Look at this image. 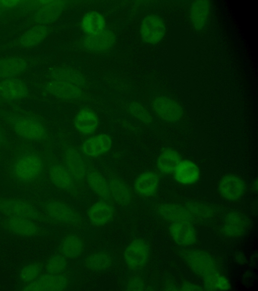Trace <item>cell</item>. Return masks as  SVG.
<instances>
[{"mask_svg":"<svg viewBox=\"0 0 258 291\" xmlns=\"http://www.w3.org/2000/svg\"><path fill=\"white\" fill-rule=\"evenodd\" d=\"M44 169L41 156L34 151H25L18 155L11 166L13 176L19 181L30 183L38 178Z\"/></svg>","mask_w":258,"mask_h":291,"instance_id":"obj_1","label":"cell"},{"mask_svg":"<svg viewBox=\"0 0 258 291\" xmlns=\"http://www.w3.org/2000/svg\"><path fill=\"white\" fill-rule=\"evenodd\" d=\"M7 120L16 134L23 139L39 142L47 137L45 128L34 117L10 115Z\"/></svg>","mask_w":258,"mask_h":291,"instance_id":"obj_2","label":"cell"},{"mask_svg":"<svg viewBox=\"0 0 258 291\" xmlns=\"http://www.w3.org/2000/svg\"><path fill=\"white\" fill-rule=\"evenodd\" d=\"M250 226V220L244 214L231 211L223 217L221 227L222 232L227 237L238 238L244 235Z\"/></svg>","mask_w":258,"mask_h":291,"instance_id":"obj_3","label":"cell"},{"mask_svg":"<svg viewBox=\"0 0 258 291\" xmlns=\"http://www.w3.org/2000/svg\"><path fill=\"white\" fill-rule=\"evenodd\" d=\"M165 33V26L163 20L155 15H149L142 21L140 34L147 43L153 44L159 42Z\"/></svg>","mask_w":258,"mask_h":291,"instance_id":"obj_4","label":"cell"},{"mask_svg":"<svg viewBox=\"0 0 258 291\" xmlns=\"http://www.w3.org/2000/svg\"><path fill=\"white\" fill-rule=\"evenodd\" d=\"M185 260L189 267L204 278L217 272L212 259L202 251H190L187 254Z\"/></svg>","mask_w":258,"mask_h":291,"instance_id":"obj_5","label":"cell"},{"mask_svg":"<svg viewBox=\"0 0 258 291\" xmlns=\"http://www.w3.org/2000/svg\"><path fill=\"white\" fill-rule=\"evenodd\" d=\"M149 254L148 245L142 240L136 239L126 248L124 252V259L130 267L136 269L145 264Z\"/></svg>","mask_w":258,"mask_h":291,"instance_id":"obj_6","label":"cell"},{"mask_svg":"<svg viewBox=\"0 0 258 291\" xmlns=\"http://www.w3.org/2000/svg\"><path fill=\"white\" fill-rule=\"evenodd\" d=\"M153 108L157 115L164 121L173 122L178 121L183 112L181 107L175 102L164 96L155 98Z\"/></svg>","mask_w":258,"mask_h":291,"instance_id":"obj_7","label":"cell"},{"mask_svg":"<svg viewBox=\"0 0 258 291\" xmlns=\"http://www.w3.org/2000/svg\"><path fill=\"white\" fill-rule=\"evenodd\" d=\"M112 144L110 136L101 133L87 139L81 146V151L88 157L95 158L109 151Z\"/></svg>","mask_w":258,"mask_h":291,"instance_id":"obj_8","label":"cell"},{"mask_svg":"<svg viewBox=\"0 0 258 291\" xmlns=\"http://www.w3.org/2000/svg\"><path fill=\"white\" fill-rule=\"evenodd\" d=\"M68 1L45 0L44 4L37 10L33 20L38 24H47L55 21L61 13Z\"/></svg>","mask_w":258,"mask_h":291,"instance_id":"obj_9","label":"cell"},{"mask_svg":"<svg viewBox=\"0 0 258 291\" xmlns=\"http://www.w3.org/2000/svg\"><path fill=\"white\" fill-rule=\"evenodd\" d=\"M245 189L243 181L239 177L228 175L224 176L219 183V190L222 196L229 201L240 199Z\"/></svg>","mask_w":258,"mask_h":291,"instance_id":"obj_10","label":"cell"},{"mask_svg":"<svg viewBox=\"0 0 258 291\" xmlns=\"http://www.w3.org/2000/svg\"><path fill=\"white\" fill-rule=\"evenodd\" d=\"M66 278L61 275L49 274L40 276L27 285L24 290L57 291L64 288Z\"/></svg>","mask_w":258,"mask_h":291,"instance_id":"obj_11","label":"cell"},{"mask_svg":"<svg viewBox=\"0 0 258 291\" xmlns=\"http://www.w3.org/2000/svg\"><path fill=\"white\" fill-rule=\"evenodd\" d=\"M0 211L11 216L36 219L38 214L29 204L18 200H6L0 201Z\"/></svg>","mask_w":258,"mask_h":291,"instance_id":"obj_12","label":"cell"},{"mask_svg":"<svg viewBox=\"0 0 258 291\" xmlns=\"http://www.w3.org/2000/svg\"><path fill=\"white\" fill-rule=\"evenodd\" d=\"M29 90L22 81L13 78L0 82V95L9 101H17L26 98Z\"/></svg>","mask_w":258,"mask_h":291,"instance_id":"obj_13","label":"cell"},{"mask_svg":"<svg viewBox=\"0 0 258 291\" xmlns=\"http://www.w3.org/2000/svg\"><path fill=\"white\" fill-rule=\"evenodd\" d=\"M115 41V36L110 30L104 29L93 35H86L83 40L85 48L92 52H102L109 48Z\"/></svg>","mask_w":258,"mask_h":291,"instance_id":"obj_14","label":"cell"},{"mask_svg":"<svg viewBox=\"0 0 258 291\" xmlns=\"http://www.w3.org/2000/svg\"><path fill=\"white\" fill-rule=\"evenodd\" d=\"M169 230L172 238L179 245L188 246L196 241L195 230L188 222L172 223Z\"/></svg>","mask_w":258,"mask_h":291,"instance_id":"obj_15","label":"cell"},{"mask_svg":"<svg viewBox=\"0 0 258 291\" xmlns=\"http://www.w3.org/2000/svg\"><path fill=\"white\" fill-rule=\"evenodd\" d=\"M45 89L50 94L62 99H76L82 95V91L79 86L56 80L48 82Z\"/></svg>","mask_w":258,"mask_h":291,"instance_id":"obj_16","label":"cell"},{"mask_svg":"<svg viewBox=\"0 0 258 291\" xmlns=\"http://www.w3.org/2000/svg\"><path fill=\"white\" fill-rule=\"evenodd\" d=\"M174 173L175 180L183 184H191L198 181L200 175V169L193 162L181 160Z\"/></svg>","mask_w":258,"mask_h":291,"instance_id":"obj_17","label":"cell"},{"mask_svg":"<svg viewBox=\"0 0 258 291\" xmlns=\"http://www.w3.org/2000/svg\"><path fill=\"white\" fill-rule=\"evenodd\" d=\"M66 168L74 180L81 181L86 174V167L80 153L74 148H69L66 152Z\"/></svg>","mask_w":258,"mask_h":291,"instance_id":"obj_18","label":"cell"},{"mask_svg":"<svg viewBox=\"0 0 258 291\" xmlns=\"http://www.w3.org/2000/svg\"><path fill=\"white\" fill-rule=\"evenodd\" d=\"M99 120L96 114L91 110L84 108L76 115L74 125L81 133L87 135L93 133L97 129Z\"/></svg>","mask_w":258,"mask_h":291,"instance_id":"obj_19","label":"cell"},{"mask_svg":"<svg viewBox=\"0 0 258 291\" xmlns=\"http://www.w3.org/2000/svg\"><path fill=\"white\" fill-rule=\"evenodd\" d=\"M159 185V178L155 172H145L136 179L134 186L139 195L149 197L155 193Z\"/></svg>","mask_w":258,"mask_h":291,"instance_id":"obj_20","label":"cell"},{"mask_svg":"<svg viewBox=\"0 0 258 291\" xmlns=\"http://www.w3.org/2000/svg\"><path fill=\"white\" fill-rule=\"evenodd\" d=\"M49 177L57 187L66 190L74 186V179L66 167L59 164H53L49 169Z\"/></svg>","mask_w":258,"mask_h":291,"instance_id":"obj_21","label":"cell"},{"mask_svg":"<svg viewBox=\"0 0 258 291\" xmlns=\"http://www.w3.org/2000/svg\"><path fill=\"white\" fill-rule=\"evenodd\" d=\"M113 208L108 203L99 201L93 204L88 211V217L95 225H102L108 222L112 217Z\"/></svg>","mask_w":258,"mask_h":291,"instance_id":"obj_22","label":"cell"},{"mask_svg":"<svg viewBox=\"0 0 258 291\" xmlns=\"http://www.w3.org/2000/svg\"><path fill=\"white\" fill-rule=\"evenodd\" d=\"M158 211L165 219L172 223H189L191 219L190 214L186 210L175 204H162L159 207Z\"/></svg>","mask_w":258,"mask_h":291,"instance_id":"obj_23","label":"cell"},{"mask_svg":"<svg viewBox=\"0 0 258 291\" xmlns=\"http://www.w3.org/2000/svg\"><path fill=\"white\" fill-rule=\"evenodd\" d=\"M105 20L99 13L91 11L86 13L81 21V27L87 35L96 34L105 29Z\"/></svg>","mask_w":258,"mask_h":291,"instance_id":"obj_24","label":"cell"},{"mask_svg":"<svg viewBox=\"0 0 258 291\" xmlns=\"http://www.w3.org/2000/svg\"><path fill=\"white\" fill-rule=\"evenodd\" d=\"M181 161L179 154L175 150L166 149L159 156L157 160V167L163 174L173 173Z\"/></svg>","mask_w":258,"mask_h":291,"instance_id":"obj_25","label":"cell"},{"mask_svg":"<svg viewBox=\"0 0 258 291\" xmlns=\"http://www.w3.org/2000/svg\"><path fill=\"white\" fill-rule=\"evenodd\" d=\"M27 63L23 59L10 58L0 60V78H11L23 71Z\"/></svg>","mask_w":258,"mask_h":291,"instance_id":"obj_26","label":"cell"},{"mask_svg":"<svg viewBox=\"0 0 258 291\" xmlns=\"http://www.w3.org/2000/svg\"><path fill=\"white\" fill-rule=\"evenodd\" d=\"M8 224L13 232L21 235L32 236L37 231L35 224L28 218L23 217L11 216Z\"/></svg>","mask_w":258,"mask_h":291,"instance_id":"obj_27","label":"cell"},{"mask_svg":"<svg viewBox=\"0 0 258 291\" xmlns=\"http://www.w3.org/2000/svg\"><path fill=\"white\" fill-rule=\"evenodd\" d=\"M209 12V4L207 1H197L191 5L190 11L192 23L197 29L205 25Z\"/></svg>","mask_w":258,"mask_h":291,"instance_id":"obj_28","label":"cell"},{"mask_svg":"<svg viewBox=\"0 0 258 291\" xmlns=\"http://www.w3.org/2000/svg\"><path fill=\"white\" fill-rule=\"evenodd\" d=\"M47 28L44 25H37L26 31L20 38L24 47H32L40 43L46 36Z\"/></svg>","mask_w":258,"mask_h":291,"instance_id":"obj_29","label":"cell"},{"mask_svg":"<svg viewBox=\"0 0 258 291\" xmlns=\"http://www.w3.org/2000/svg\"><path fill=\"white\" fill-rule=\"evenodd\" d=\"M48 215L61 221L71 222L76 219L74 212L67 206L58 202H49L46 206Z\"/></svg>","mask_w":258,"mask_h":291,"instance_id":"obj_30","label":"cell"},{"mask_svg":"<svg viewBox=\"0 0 258 291\" xmlns=\"http://www.w3.org/2000/svg\"><path fill=\"white\" fill-rule=\"evenodd\" d=\"M88 183L93 190L104 200L110 197L108 183L103 177L96 171H89L87 175Z\"/></svg>","mask_w":258,"mask_h":291,"instance_id":"obj_31","label":"cell"},{"mask_svg":"<svg viewBox=\"0 0 258 291\" xmlns=\"http://www.w3.org/2000/svg\"><path fill=\"white\" fill-rule=\"evenodd\" d=\"M54 80L69 83L77 86L82 85L84 83L83 77L79 73L68 69H58L51 73Z\"/></svg>","mask_w":258,"mask_h":291,"instance_id":"obj_32","label":"cell"},{"mask_svg":"<svg viewBox=\"0 0 258 291\" xmlns=\"http://www.w3.org/2000/svg\"><path fill=\"white\" fill-rule=\"evenodd\" d=\"M110 195L117 202L125 204L131 198L130 193L126 185L118 179H111L108 183Z\"/></svg>","mask_w":258,"mask_h":291,"instance_id":"obj_33","label":"cell"},{"mask_svg":"<svg viewBox=\"0 0 258 291\" xmlns=\"http://www.w3.org/2000/svg\"><path fill=\"white\" fill-rule=\"evenodd\" d=\"M204 279L206 289L228 290L230 288L228 280L217 271Z\"/></svg>","mask_w":258,"mask_h":291,"instance_id":"obj_34","label":"cell"},{"mask_svg":"<svg viewBox=\"0 0 258 291\" xmlns=\"http://www.w3.org/2000/svg\"><path fill=\"white\" fill-rule=\"evenodd\" d=\"M82 249V244L81 240L76 236L71 235L64 240L62 251L66 257L74 258L80 254Z\"/></svg>","mask_w":258,"mask_h":291,"instance_id":"obj_35","label":"cell"},{"mask_svg":"<svg viewBox=\"0 0 258 291\" xmlns=\"http://www.w3.org/2000/svg\"><path fill=\"white\" fill-rule=\"evenodd\" d=\"M110 257L106 254L102 253H95L89 257L88 266L92 269L101 270L106 269L111 264Z\"/></svg>","mask_w":258,"mask_h":291,"instance_id":"obj_36","label":"cell"},{"mask_svg":"<svg viewBox=\"0 0 258 291\" xmlns=\"http://www.w3.org/2000/svg\"><path fill=\"white\" fill-rule=\"evenodd\" d=\"M129 111L132 115L142 122L149 124L152 119L147 111L140 104L133 103L129 106Z\"/></svg>","mask_w":258,"mask_h":291,"instance_id":"obj_37","label":"cell"},{"mask_svg":"<svg viewBox=\"0 0 258 291\" xmlns=\"http://www.w3.org/2000/svg\"><path fill=\"white\" fill-rule=\"evenodd\" d=\"M64 258L61 256H55L49 261L46 269L48 273L56 274L61 272L66 266Z\"/></svg>","mask_w":258,"mask_h":291,"instance_id":"obj_38","label":"cell"},{"mask_svg":"<svg viewBox=\"0 0 258 291\" xmlns=\"http://www.w3.org/2000/svg\"><path fill=\"white\" fill-rule=\"evenodd\" d=\"M39 272L40 269L37 265L29 264L21 270L20 277L25 282L32 281L37 277Z\"/></svg>","mask_w":258,"mask_h":291,"instance_id":"obj_39","label":"cell"},{"mask_svg":"<svg viewBox=\"0 0 258 291\" xmlns=\"http://www.w3.org/2000/svg\"><path fill=\"white\" fill-rule=\"evenodd\" d=\"M45 0L24 1L19 9L24 12L36 11L44 3Z\"/></svg>","mask_w":258,"mask_h":291,"instance_id":"obj_40","label":"cell"},{"mask_svg":"<svg viewBox=\"0 0 258 291\" xmlns=\"http://www.w3.org/2000/svg\"><path fill=\"white\" fill-rule=\"evenodd\" d=\"M4 11L19 9L24 2L21 0H0Z\"/></svg>","mask_w":258,"mask_h":291,"instance_id":"obj_41","label":"cell"},{"mask_svg":"<svg viewBox=\"0 0 258 291\" xmlns=\"http://www.w3.org/2000/svg\"><path fill=\"white\" fill-rule=\"evenodd\" d=\"M127 286L129 290H142L143 289L144 285L140 280L135 278L130 281Z\"/></svg>","mask_w":258,"mask_h":291,"instance_id":"obj_42","label":"cell"},{"mask_svg":"<svg viewBox=\"0 0 258 291\" xmlns=\"http://www.w3.org/2000/svg\"><path fill=\"white\" fill-rule=\"evenodd\" d=\"M3 12H4V11L2 8V5H1V2H0V16H1V15L2 14V13Z\"/></svg>","mask_w":258,"mask_h":291,"instance_id":"obj_43","label":"cell"},{"mask_svg":"<svg viewBox=\"0 0 258 291\" xmlns=\"http://www.w3.org/2000/svg\"><path fill=\"white\" fill-rule=\"evenodd\" d=\"M2 139H3L2 134L0 129V142L2 140Z\"/></svg>","mask_w":258,"mask_h":291,"instance_id":"obj_44","label":"cell"}]
</instances>
